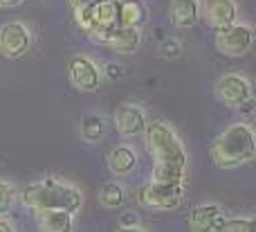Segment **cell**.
<instances>
[{
    "label": "cell",
    "instance_id": "obj_1",
    "mask_svg": "<svg viewBox=\"0 0 256 232\" xmlns=\"http://www.w3.org/2000/svg\"><path fill=\"white\" fill-rule=\"evenodd\" d=\"M20 201L27 210L34 212L68 210L72 214H76L81 210V205H84V192L76 185L68 183V180L48 176V178H40L25 185L20 192Z\"/></svg>",
    "mask_w": 256,
    "mask_h": 232
},
{
    "label": "cell",
    "instance_id": "obj_2",
    "mask_svg": "<svg viewBox=\"0 0 256 232\" xmlns=\"http://www.w3.org/2000/svg\"><path fill=\"white\" fill-rule=\"evenodd\" d=\"M209 158L218 169H236L256 158V131L248 122L230 124L209 147Z\"/></svg>",
    "mask_w": 256,
    "mask_h": 232
},
{
    "label": "cell",
    "instance_id": "obj_3",
    "mask_svg": "<svg viewBox=\"0 0 256 232\" xmlns=\"http://www.w3.org/2000/svg\"><path fill=\"white\" fill-rule=\"evenodd\" d=\"M146 149L153 156V162L186 167V149L178 133L166 122H150L146 129Z\"/></svg>",
    "mask_w": 256,
    "mask_h": 232
},
{
    "label": "cell",
    "instance_id": "obj_4",
    "mask_svg": "<svg viewBox=\"0 0 256 232\" xmlns=\"http://www.w3.org/2000/svg\"><path fill=\"white\" fill-rule=\"evenodd\" d=\"M184 196V183H150L137 189L135 198L142 207L153 212H171L178 210Z\"/></svg>",
    "mask_w": 256,
    "mask_h": 232
},
{
    "label": "cell",
    "instance_id": "obj_5",
    "mask_svg": "<svg viewBox=\"0 0 256 232\" xmlns=\"http://www.w3.org/2000/svg\"><path fill=\"white\" fill-rule=\"evenodd\" d=\"M256 41V32L252 25H248V23H232V25H225L220 27V30H216V39H214V43H216V50L220 54H225V57H243V54H248L250 50H252Z\"/></svg>",
    "mask_w": 256,
    "mask_h": 232
},
{
    "label": "cell",
    "instance_id": "obj_6",
    "mask_svg": "<svg viewBox=\"0 0 256 232\" xmlns=\"http://www.w3.org/2000/svg\"><path fill=\"white\" fill-rule=\"evenodd\" d=\"M214 95L216 99L227 108H240L243 104L250 102L254 95L252 81L240 72H225L214 86Z\"/></svg>",
    "mask_w": 256,
    "mask_h": 232
},
{
    "label": "cell",
    "instance_id": "obj_7",
    "mask_svg": "<svg viewBox=\"0 0 256 232\" xmlns=\"http://www.w3.org/2000/svg\"><path fill=\"white\" fill-rule=\"evenodd\" d=\"M32 43H34V36L25 23L12 21L0 25V57L12 59V61L22 59L32 50Z\"/></svg>",
    "mask_w": 256,
    "mask_h": 232
},
{
    "label": "cell",
    "instance_id": "obj_8",
    "mask_svg": "<svg viewBox=\"0 0 256 232\" xmlns=\"http://www.w3.org/2000/svg\"><path fill=\"white\" fill-rule=\"evenodd\" d=\"M68 79L81 93H94L102 86V68L88 54H74L68 61Z\"/></svg>",
    "mask_w": 256,
    "mask_h": 232
},
{
    "label": "cell",
    "instance_id": "obj_9",
    "mask_svg": "<svg viewBox=\"0 0 256 232\" xmlns=\"http://www.w3.org/2000/svg\"><path fill=\"white\" fill-rule=\"evenodd\" d=\"M115 126L124 138H137V135L146 133L148 117H146V111L140 104H122L115 111Z\"/></svg>",
    "mask_w": 256,
    "mask_h": 232
},
{
    "label": "cell",
    "instance_id": "obj_10",
    "mask_svg": "<svg viewBox=\"0 0 256 232\" xmlns=\"http://www.w3.org/2000/svg\"><path fill=\"white\" fill-rule=\"evenodd\" d=\"M225 223V212L218 203L196 205L186 216V225L191 232H220Z\"/></svg>",
    "mask_w": 256,
    "mask_h": 232
},
{
    "label": "cell",
    "instance_id": "obj_11",
    "mask_svg": "<svg viewBox=\"0 0 256 232\" xmlns=\"http://www.w3.org/2000/svg\"><path fill=\"white\" fill-rule=\"evenodd\" d=\"M202 21L214 30L232 25L238 21V3L236 0H204Z\"/></svg>",
    "mask_w": 256,
    "mask_h": 232
},
{
    "label": "cell",
    "instance_id": "obj_12",
    "mask_svg": "<svg viewBox=\"0 0 256 232\" xmlns=\"http://www.w3.org/2000/svg\"><path fill=\"white\" fill-rule=\"evenodd\" d=\"M168 16L178 30H194L202 21V0H171Z\"/></svg>",
    "mask_w": 256,
    "mask_h": 232
},
{
    "label": "cell",
    "instance_id": "obj_13",
    "mask_svg": "<svg viewBox=\"0 0 256 232\" xmlns=\"http://www.w3.org/2000/svg\"><path fill=\"white\" fill-rule=\"evenodd\" d=\"M104 45H108V48L112 50V52L117 54H135L137 50H140L142 45V30L140 27H115V30L110 32V34L106 36V39L102 41Z\"/></svg>",
    "mask_w": 256,
    "mask_h": 232
},
{
    "label": "cell",
    "instance_id": "obj_14",
    "mask_svg": "<svg viewBox=\"0 0 256 232\" xmlns=\"http://www.w3.org/2000/svg\"><path fill=\"white\" fill-rule=\"evenodd\" d=\"M38 232H74V214L68 210L38 212Z\"/></svg>",
    "mask_w": 256,
    "mask_h": 232
},
{
    "label": "cell",
    "instance_id": "obj_15",
    "mask_svg": "<svg viewBox=\"0 0 256 232\" xmlns=\"http://www.w3.org/2000/svg\"><path fill=\"white\" fill-rule=\"evenodd\" d=\"M137 151L130 147V144H120L115 147L110 153H108V169L115 176H128L135 171L137 167Z\"/></svg>",
    "mask_w": 256,
    "mask_h": 232
},
{
    "label": "cell",
    "instance_id": "obj_16",
    "mask_svg": "<svg viewBox=\"0 0 256 232\" xmlns=\"http://www.w3.org/2000/svg\"><path fill=\"white\" fill-rule=\"evenodd\" d=\"M148 21V7L144 0H122L120 3V25L124 27H144Z\"/></svg>",
    "mask_w": 256,
    "mask_h": 232
},
{
    "label": "cell",
    "instance_id": "obj_17",
    "mask_svg": "<svg viewBox=\"0 0 256 232\" xmlns=\"http://www.w3.org/2000/svg\"><path fill=\"white\" fill-rule=\"evenodd\" d=\"M79 135H81V140L88 144L102 142L104 135H106V120H104L99 113H86V115L81 117Z\"/></svg>",
    "mask_w": 256,
    "mask_h": 232
},
{
    "label": "cell",
    "instance_id": "obj_18",
    "mask_svg": "<svg viewBox=\"0 0 256 232\" xmlns=\"http://www.w3.org/2000/svg\"><path fill=\"white\" fill-rule=\"evenodd\" d=\"M126 198H128V194L122 183H106L102 187V192H99V203H102V207H106V210H117V207H122L126 203Z\"/></svg>",
    "mask_w": 256,
    "mask_h": 232
},
{
    "label": "cell",
    "instance_id": "obj_19",
    "mask_svg": "<svg viewBox=\"0 0 256 232\" xmlns=\"http://www.w3.org/2000/svg\"><path fill=\"white\" fill-rule=\"evenodd\" d=\"M150 174H153L150 176V180H155V183H184L186 167L153 162V171H150Z\"/></svg>",
    "mask_w": 256,
    "mask_h": 232
},
{
    "label": "cell",
    "instance_id": "obj_20",
    "mask_svg": "<svg viewBox=\"0 0 256 232\" xmlns=\"http://www.w3.org/2000/svg\"><path fill=\"white\" fill-rule=\"evenodd\" d=\"M220 232H256V216H232V219H225Z\"/></svg>",
    "mask_w": 256,
    "mask_h": 232
},
{
    "label": "cell",
    "instance_id": "obj_21",
    "mask_svg": "<svg viewBox=\"0 0 256 232\" xmlns=\"http://www.w3.org/2000/svg\"><path fill=\"white\" fill-rule=\"evenodd\" d=\"M18 198V189L7 180H0V216H4L14 207Z\"/></svg>",
    "mask_w": 256,
    "mask_h": 232
},
{
    "label": "cell",
    "instance_id": "obj_22",
    "mask_svg": "<svg viewBox=\"0 0 256 232\" xmlns=\"http://www.w3.org/2000/svg\"><path fill=\"white\" fill-rule=\"evenodd\" d=\"M182 54H184L182 41L176 39V36H166V39L160 43V57L162 59H180Z\"/></svg>",
    "mask_w": 256,
    "mask_h": 232
},
{
    "label": "cell",
    "instance_id": "obj_23",
    "mask_svg": "<svg viewBox=\"0 0 256 232\" xmlns=\"http://www.w3.org/2000/svg\"><path fill=\"white\" fill-rule=\"evenodd\" d=\"M135 225H142L140 223V214L132 210H126L120 214V228H135Z\"/></svg>",
    "mask_w": 256,
    "mask_h": 232
},
{
    "label": "cell",
    "instance_id": "obj_24",
    "mask_svg": "<svg viewBox=\"0 0 256 232\" xmlns=\"http://www.w3.org/2000/svg\"><path fill=\"white\" fill-rule=\"evenodd\" d=\"M102 77H108V79H122L124 77V68L120 66V63H106L102 70Z\"/></svg>",
    "mask_w": 256,
    "mask_h": 232
},
{
    "label": "cell",
    "instance_id": "obj_25",
    "mask_svg": "<svg viewBox=\"0 0 256 232\" xmlns=\"http://www.w3.org/2000/svg\"><path fill=\"white\" fill-rule=\"evenodd\" d=\"M90 3H94V0H68V5H70L72 14L79 12V9H84V7H88Z\"/></svg>",
    "mask_w": 256,
    "mask_h": 232
},
{
    "label": "cell",
    "instance_id": "obj_26",
    "mask_svg": "<svg viewBox=\"0 0 256 232\" xmlns=\"http://www.w3.org/2000/svg\"><path fill=\"white\" fill-rule=\"evenodd\" d=\"M0 232H16V225H14L9 219L0 216Z\"/></svg>",
    "mask_w": 256,
    "mask_h": 232
},
{
    "label": "cell",
    "instance_id": "obj_27",
    "mask_svg": "<svg viewBox=\"0 0 256 232\" xmlns=\"http://www.w3.org/2000/svg\"><path fill=\"white\" fill-rule=\"evenodd\" d=\"M240 108L250 111V115H254V117H256V95H252V97H250V102H248V104H243Z\"/></svg>",
    "mask_w": 256,
    "mask_h": 232
},
{
    "label": "cell",
    "instance_id": "obj_28",
    "mask_svg": "<svg viewBox=\"0 0 256 232\" xmlns=\"http://www.w3.org/2000/svg\"><path fill=\"white\" fill-rule=\"evenodd\" d=\"M25 0H0V7L2 9H12V7H18V5H22Z\"/></svg>",
    "mask_w": 256,
    "mask_h": 232
},
{
    "label": "cell",
    "instance_id": "obj_29",
    "mask_svg": "<svg viewBox=\"0 0 256 232\" xmlns=\"http://www.w3.org/2000/svg\"><path fill=\"white\" fill-rule=\"evenodd\" d=\"M115 232H148V230L142 228V225H135V228H117Z\"/></svg>",
    "mask_w": 256,
    "mask_h": 232
},
{
    "label": "cell",
    "instance_id": "obj_30",
    "mask_svg": "<svg viewBox=\"0 0 256 232\" xmlns=\"http://www.w3.org/2000/svg\"><path fill=\"white\" fill-rule=\"evenodd\" d=\"M115 3H122V0H115Z\"/></svg>",
    "mask_w": 256,
    "mask_h": 232
}]
</instances>
